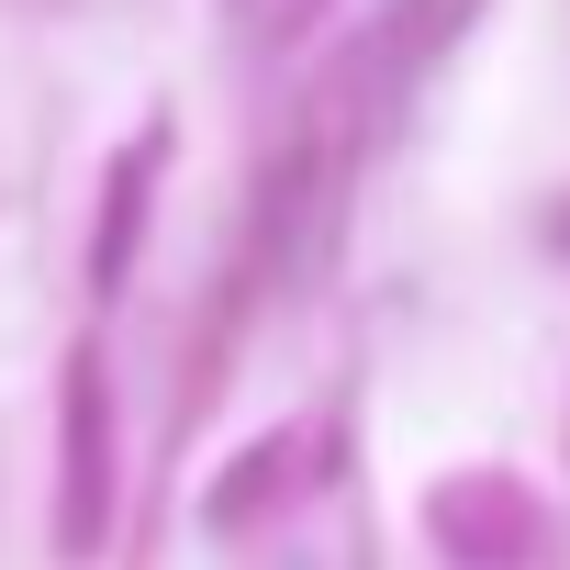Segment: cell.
<instances>
[{
  "label": "cell",
  "mask_w": 570,
  "mask_h": 570,
  "mask_svg": "<svg viewBox=\"0 0 570 570\" xmlns=\"http://www.w3.org/2000/svg\"><path fill=\"white\" fill-rule=\"evenodd\" d=\"M101 492H112V448H101V370L79 358V370H68V514H57V537H68V548H101Z\"/></svg>",
  "instance_id": "cell-1"
},
{
  "label": "cell",
  "mask_w": 570,
  "mask_h": 570,
  "mask_svg": "<svg viewBox=\"0 0 570 570\" xmlns=\"http://www.w3.org/2000/svg\"><path fill=\"white\" fill-rule=\"evenodd\" d=\"M436 525H448L459 548H481L492 570H503V559H514V548L537 537V514H525V503H514L503 481H481V492H448V503H436Z\"/></svg>",
  "instance_id": "cell-2"
},
{
  "label": "cell",
  "mask_w": 570,
  "mask_h": 570,
  "mask_svg": "<svg viewBox=\"0 0 570 570\" xmlns=\"http://www.w3.org/2000/svg\"><path fill=\"white\" fill-rule=\"evenodd\" d=\"M135 202H146V157L112 168V213H101V279H124V246H135Z\"/></svg>",
  "instance_id": "cell-3"
},
{
  "label": "cell",
  "mask_w": 570,
  "mask_h": 570,
  "mask_svg": "<svg viewBox=\"0 0 570 570\" xmlns=\"http://www.w3.org/2000/svg\"><path fill=\"white\" fill-rule=\"evenodd\" d=\"M559 246H570V213H559Z\"/></svg>",
  "instance_id": "cell-4"
}]
</instances>
